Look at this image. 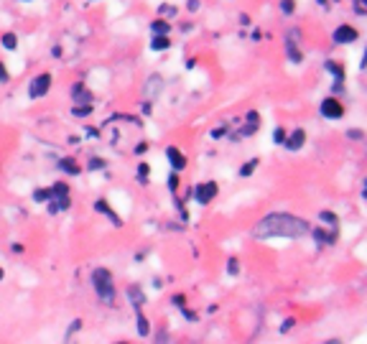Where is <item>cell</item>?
Here are the masks:
<instances>
[{
  "mask_svg": "<svg viewBox=\"0 0 367 344\" xmlns=\"http://www.w3.org/2000/svg\"><path fill=\"white\" fill-rule=\"evenodd\" d=\"M311 232V224L306 219H298L294 214H268L265 219H260L255 235L260 240L268 237H303Z\"/></svg>",
  "mask_w": 367,
  "mask_h": 344,
  "instance_id": "obj_1",
  "label": "cell"
},
{
  "mask_svg": "<svg viewBox=\"0 0 367 344\" xmlns=\"http://www.w3.org/2000/svg\"><path fill=\"white\" fill-rule=\"evenodd\" d=\"M92 285H94V293L100 296L102 303H115V283H112V275L107 268H97L92 273Z\"/></svg>",
  "mask_w": 367,
  "mask_h": 344,
  "instance_id": "obj_2",
  "label": "cell"
},
{
  "mask_svg": "<svg viewBox=\"0 0 367 344\" xmlns=\"http://www.w3.org/2000/svg\"><path fill=\"white\" fill-rule=\"evenodd\" d=\"M49 87H51V74H38V77H33L31 79V84H28V97L31 100H38V97H44L46 92H49Z\"/></svg>",
  "mask_w": 367,
  "mask_h": 344,
  "instance_id": "obj_3",
  "label": "cell"
},
{
  "mask_svg": "<svg viewBox=\"0 0 367 344\" xmlns=\"http://www.w3.org/2000/svg\"><path fill=\"white\" fill-rule=\"evenodd\" d=\"M321 115H324V118H329V120H339V118L344 115V107H342V102H339V100L326 97V100L321 102Z\"/></svg>",
  "mask_w": 367,
  "mask_h": 344,
  "instance_id": "obj_4",
  "label": "cell"
},
{
  "mask_svg": "<svg viewBox=\"0 0 367 344\" xmlns=\"http://www.w3.org/2000/svg\"><path fill=\"white\" fill-rule=\"evenodd\" d=\"M215 197H217V184H215V181L199 184V186H197V192H194V199H197V202H199L202 206L209 204V202H212Z\"/></svg>",
  "mask_w": 367,
  "mask_h": 344,
  "instance_id": "obj_5",
  "label": "cell"
},
{
  "mask_svg": "<svg viewBox=\"0 0 367 344\" xmlns=\"http://www.w3.org/2000/svg\"><path fill=\"white\" fill-rule=\"evenodd\" d=\"M166 158H168V163H171L173 171H184V168H186V156H184L176 145H168V148H166Z\"/></svg>",
  "mask_w": 367,
  "mask_h": 344,
  "instance_id": "obj_6",
  "label": "cell"
},
{
  "mask_svg": "<svg viewBox=\"0 0 367 344\" xmlns=\"http://www.w3.org/2000/svg\"><path fill=\"white\" fill-rule=\"evenodd\" d=\"M357 28H352V26H339L337 31H334V44H355L357 41Z\"/></svg>",
  "mask_w": 367,
  "mask_h": 344,
  "instance_id": "obj_7",
  "label": "cell"
},
{
  "mask_svg": "<svg viewBox=\"0 0 367 344\" xmlns=\"http://www.w3.org/2000/svg\"><path fill=\"white\" fill-rule=\"evenodd\" d=\"M72 97H74V102H76V105H92V92H89L84 84H74Z\"/></svg>",
  "mask_w": 367,
  "mask_h": 344,
  "instance_id": "obj_8",
  "label": "cell"
},
{
  "mask_svg": "<svg viewBox=\"0 0 367 344\" xmlns=\"http://www.w3.org/2000/svg\"><path fill=\"white\" fill-rule=\"evenodd\" d=\"M296 39H298V33L291 31V33H288V39H286V51H288V59H291L294 64H298V62H301V54H298V44H296Z\"/></svg>",
  "mask_w": 367,
  "mask_h": 344,
  "instance_id": "obj_9",
  "label": "cell"
},
{
  "mask_svg": "<svg viewBox=\"0 0 367 344\" xmlns=\"http://www.w3.org/2000/svg\"><path fill=\"white\" fill-rule=\"evenodd\" d=\"M326 71L334 74V89H342V84H344V67H339L337 62H326Z\"/></svg>",
  "mask_w": 367,
  "mask_h": 344,
  "instance_id": "obj_10",
  "label": "cell"
},
{
  "mask_svg": "<svg viewBox=\"0 0 367 344\" xmlns=\"http://www.w3.org/2000/svg\"><path fill=\"white\" fill-rule=\"evenodd\" d=\"M94 209H97L100 214H107V217L112 219V224H115V227H120V217H118V214L110 209V204H107L105 199H97V202H94Z\"/></svg>",
  "mask_w": 367,
  "mask_h": 344,
  "instance_id": "obj_11",
  "label": "cell"
},
{
  "mask_svg": "<svg viewBox=\"0 0 367 344\" xmlns=\"http://www.w3.org/2000/svg\"><path fill=\"white\" fill-rule=\"evenodd\" d=\"M283 143H286V145H288L291 150H298V148H301V145L306 143V133H303V130L298 128V130H294V133H291V138H286Z\"/></svg>",
  "mask_w": 367,
  "mask_h": 344,
  "instance_id": "obj_12",
  "label": "cell"
},
{
  "mask_svg": "<svg viewBox=\"0 0 367 344\" xmlns=\"http://www.w3.org/2000/svg\"><path fill=\"white\" fill-rule=\"evenodd\" d=\"M59 168H62L64 174H69V176L82 174V168H79V163H76L74 158H62V161H59Z\"/></svg>",
  "mask_w": 367,
  "mask_h": 344,
  "instance_id": "obj_13",
  "label": "cell"
},
{
  "mask_svg": "<svg viewBox=\"0 0 367 344\" xmlns=\"http://www.w3.org/2000/svg\"><path fill=\"white\" fill-rule=\"evenodd\" d=\"M49 202H51V204H49V212H54V214H56V212H64V209H69V194H67V197H51Z\"/></svg>",
  "mask_w": 367,
  "mask_h": 344,
  "instance_id": "obj_14",
  "label": "cell"
},
{
  "mask_svg": "<svg viewBox=\"0 0 367 344\" xmlns=\"http://www.w3.org/2000/svg\"><path fill=\"white\" fill-rule=\"evenodd\" d=\"M0 44H3V49H8V51H13V49L18 46V36H15V33H3V39H0Z\"/></svg>",
  "mask_w": 367,
  "mask_h": 344,
  "instance_id": "obj_15",
  "label": "cell"
},
{
  "mask_svg": "<svg viewBox=\"0 0 367 344\" xmlns=\"http://www.w3.org/2000/svg\"><path fill=\"white\" fill-rule=\"evenodd\" d=\"M168 31H171V26H168L166 21H153V33H156V36H166Z\"/></svg>",
  "mask_w": 367,
  "mask_h": 344,
  "instance_id": "obj_16",
  "label": "cell"
},
{
  "mask_svg": "<svg viewBox=\"0 0 367 344\" xmlns=\"http://www.w3.org/2000/svg\"><path fill=\"white\" fill-rule=\"evenodd\" d=\"M150 46H153V49H156V51H161V49H163V51H166V49H168V46H171V41H168V36H156V39H153V44H150Z\"/></svg>",
  "mask_w": 367,
  "mask_h": 344,
  "instance_id": "obj_17",
  "label": "cell"
},
{
  "mask_svg": "<svg viewBox=\"0 0 367 344\" xmlns=\"http://www.w3.org/2000/svg\"><path fill=\"white\" fill-rule=\"evenodd\" d=\"M67 194H69V186L64 181H59V184L51 186V197H67Z\"/></svg>",
  "mask_w": 367,
  "mask_h": 344,
  "instance_id": "obj_18",
  "label": "cell"
},
{
  "mask_svg": "<svg viewBox=\"0 0 367 344\" xmlns=\"http://www.w3.org/2000/svg\"><path fill=\"white\" fill-rule=\"evenodd\" d=\"M51 199V189H36L33 192V202H49Z\"/></svg>",
  "mask_w": 367,
  "mask_h": 344,
  "instance_id": "obj_19",
  "label": "cell"
},
{
  "mask_svg": "<svg viewBox=\"0 0 367 344\" xmlns=\"http://www.w3.org/2000/svg\"><path fill=\"white\" fill-rule=\"evenodd\" d=\"M148 332H150V329H148V319L143 316V314H138V334H141V337H146Z\"/></svg>",
  "mask_w": 367,
  "mask_h": 344,
  "instance_id": "obj_20",
  "label": "cell"
},
{
  "mask_svg": "<svg viewBox=\"0 0 367 344\" xmlns=\"http://www.w3.org/2000/svg\"><path fill=\"white\" fill-rule=\"evenodd\" d=\"M255 166H258V161H247V163L240 168V176H250V174L255 171Z\"/></svg>",
  "mask_w": 367,
  "mask_h": 344,
  "instance_id": "obj_21",
  "label": "cell"
},
{
  "mask_svg": "<svg viewBox=\"0 0 367 344\" xmlns=\"http://www.w3.org/2000/svg\"><path fill=\"white\" fill-rule=\"evenodd\" d=\"M237 271H240L237 260H235V258H229V260H227V273H229V275H237Z\"/></svg>",
  "mask_w": 367,
  "mask_h": 344,
  "instance_id": "obj_22",
  "label": "cell"
},
{
  "mask_svg": "<svg viewBox=\"0 0 367 344\" xmlns=\"http://www.w3.org/2000/svg\"><path fill=\"white\" fill-rule=\"evenodd\" d=\"M72 112L76 115V118H84V115H89V112H92V105H87V107H74Z\"/></svg>",
  "mask_w": 367,
  "mask_h": 344,
  "instance_id": "obj_23",
  "label": "cell"
},
{
  "mask_svg": "<svg viewBox=\"0 0 367 344\" xmlns=\"http://www.w3.org/2000/svg\"><path fill=\"white\" fill-rule=\"evenodd\" d=\"M79 329H82V319H76V321H72V327H69V332H67V339H69V337H74V334H76Z\"/></svg>",
  "mask_w": 367,
  "mask_h": 344,
  "instance_id": "obj_24",
  "label": "cell"
},
{
  "mask_svg": "<svg viewBox=\"0 0 367 344\" xmlns=\"http://www.w3.org/2000/svg\"><path fill=\"white\" fill-rule=\"evenodd\" d=\"M128 296L133 298V303H136V306H141V301H143V296H141V293H138L136 288H130V291H128Z\"/></svg>",
  "mask_w": 367,
  "mask_h": 344,
  "instance_id": "obj_25",
  "label": "cell"
},
{
  "mask_svg": "<svg viewBox=\"0 0 367 344\" xmlns=\"http://www.w3.org/2000/svg\"><path fill=\"white\" fill-rule=\"evenodd\" d=\"M281 10L288 15V13H294V0H281Z\"/></svg>",
  "mask_w": 367,
  "mask_h": 344,
  "instance_id": "obj_26",
  "label": "cell"
},
{
  "mask_svg": "<svg viewBox=\"0 0 367 344\" xmlns=\"http://www.w3.org/2000/svg\"><path fill=\"white\" fill-rule=\"evenodd\" d=\"M273 140H276V143H283V140H286V130H283V128H276V133H273Z\"/></svg>",
  "mask_w": 367,
  "mask_h": 344,
  "instance_id": "obj_27",
  "label": "cell"
},
{
  "mask_svg": "<svg viewBox=\"0 0 367 344\" xmlns=\"http://www.w3.org/2000/svg\"><path fill=\"white\" fill-rule=\"evenodd\" d=\"M102 166H105V161H100V158H92V161H89V168H92V171H97V168H102Z\"/></svg>",
  "mask_w": 367,
  "mask_h": 344,
  "instance_id": "obj_28",
  "label": "cell"
},
{
  "mask_svg": "<svg viewBox=\"0 0 367 344\" xmlns=\"http://www.w3.org/2000/svg\"><path fill=\"white\" fill-rule=\"evenodd\" d=\"M8 82V69H5V64L0 62V84H5Z\"/></svg>",
  "mask_w": 367,
  "mask_h": 344,
  "instance_id": "obj_29",
  "label": "cell"
},
{
  "mask_svg": "<svg viewBox=\"0 0 367 344\" xmlns=\"http://www.w3.org/2000/svg\"><path fill=\"white\" fill-rule=\"evenodd\" d=\"M148 176V163H141L138 166V179H146Z\"/></svg>",
  "mask_w": 367,
  "mask_h": 344,
  "instance_id": "obj_30",
  "label": "cell"
},
{
  "mask_svg": "<svg viewBox=\"0 0 367 344\" xmlns=\"http://www.w3.org/2000/svg\"><path fill=\"white\" fill-rule=\"evenodd\" d=\"M168 184H171V186H168L171 192H176V189H179V179H176V176H171V179H168Z\"/></svg>",
  "mask_w": 367,
  "mask_h": 344,
  "instance_id": "obj_31",
  "label": "cell"
},
{
  "mask_svg": "<svg viewBox=\"0 0 367 344\" xmlns=\"http://www.w3.org/2000/svg\"><path fill=\"white\" fill-rule=\"evenodd\" d=\"M173 303H176V306H181V309L186 306V301H184V296H173Z\"/></svg>",
  "mask_w": 367,
  "mask_h": 344,
  "instance_id": "obj_32",
  "label": "cell"
},
{
  "mask_svg": "<svg viewBox=\"0 0 367 344\" xmlns=\"http://www.w3.org/2000/svg\"><path fill=\"white\" fill-rule=\"evenodd\" d=\"M291 327H294V319H288V321H283V324H281V332H288Z\"/></svg>",
  "mask_w": 367,
  "mask_h": 344,
  "instance_id": "obj_33",
  "label": "cell"
},
{
  "mask_svg": "<svg viewBox=\"0 0 367 344\" xmlns=\"http://www.w3.org/2000/svg\"><path fill=\"white\" fill-rule=\"evenodd\" d=\"M347 136H350V138H355V140H360V138H362V133H360V130H350Z\"/></svg>",
  "mask_w": 367,
  "mask_h": 344,
  "instance_id": "obj_34",
  "label": "cell"
},
{
  "mask_svg": "<svg viewBox=\"0 0 367 344\" xmlns=\"http://www.w3.org/2000/svg\"><path fill=\"white\" fill-rule=\"evenodd\" d=\"M319 5H329V0H319Z\"/></svg>",
  "mask_w": 367,
  "mask_h": 344,
  "instance_id": "obj_35",
  "label": "cell"
},
{
  "mask_svg": "<svg viewBox=\"0 0 367 344\" xmlns=\"http://www.w3.org/2000/svg\"><path fill=\"white\" fill-rule=\"evenodd\" d=\"M365 199H367V179H365Z\"/></svg>",
  "mask_w": 367,
  "mask_h": 344,
  "instance_id": "obj_36",
  "label": "cell"
},
{
  "mask_svg": "<svg viewBox=\"0 0 367 344\" xmlns=\"http://www.w3.org/2000/svg\"><path fill=\"white\" fill-rule=\"evenodd\" d=\"M0 280H3V271H0Z\"/></svg>",
  "mask_w": 367,
  "mask_h": 344,
  "instance_id": "obj_37",
  "label": "cell"
}]
</instances>
